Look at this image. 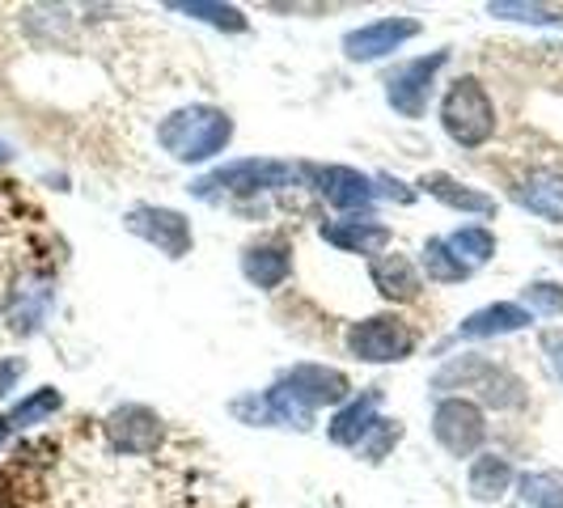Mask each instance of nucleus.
<instances>
[{
    "label": "nucleus",
    "instance_id": "f257e3e1",
    "mask_svg": "<svg viewBox=\"0 0 563 508\" xmlns=\"http://www.w3.org/2000/svg\"><path fill=\"white\" fill-rule=\"evenodd\" d=\"M229 141H233V119L221 107H208V102L183 107V111L166 114L157 123V144L183 166L212 162L217 153H225Z\"/></svg>",
    "mask_w": 563,
    "mask_h": 508
},
{
    "label": "nucleus",
    "instance_id": "f03ea898",
    "mask_svg": "<svg viewBox=\"0 0 563 508\" xmlns=\"http://www.w3.org/2000/svg\"><path fill=\"white\" fill-rule=\"evenodd\" d=\"M441 128L462 148H479L496 136V102L487 98V89L475 77L450 85V93L441 98Z\"/></svg>",
    "mask_w": 563,
    "mask_h": 508
},
{
    "label": "nucleus",
    "instance_id": "7ed1b4c3",
    "mask_svg": "<svg viewBox=\"0 0 563 508\" xmlns=\"http://www.w3.org/2000/svg\"><path fill=\"white\" fill-rule=\"evenodd\" d=\"M343 343L365 365H390V361H407L416 352V331L395 313H377L365 322H352Z\"/></svg>",
    "mask_w": 563,
    "mask_h": 508
},
{
    "label": "nucleus",
    "instance_id": "20e7f679",
    "mask_svg": "<svg viewBox=\"0 0 563 508\" xmlns=\"http://www.w3.org/2000/svg\"><path fill=\"white\" fill-rule=\"evenodd\" d=\"M301 169H292L288 162H272V157H242V162H229L217 174H208L203 183H196V196H212L225 191V196H263V191H280L292 187Z\"/></svg>",
    "mask_w": 563,
    "mask_h": 508
},
{
    "label": "nucleus",
    "instance_id": "39448f33",
    "mask_svg": "<svg viewBox=\"0 0 563 508\" xmlns=\"http://www.w3.org/2000/svg\"><path fill=\"white\" fill-rule=\"evenodd\" d=\"M432 437L453 457H471L487 441V420L471 398H441L432 411Z\"/></svg>",
    "mask_w": 563,
    "mask_h": 508
},
{
    "label": "nucleus",
    "instance_id": "423d86ee",
    "mask_svg": "<svg viewBox=\"0 0 563 508\" xmlns=\"http://www.w3.org/2000/svg\"><path fill=\"white\" fill-rule=\"evenodd\" d=\"M445 64H450V52H432V56L398 64L395 73L386 77V102H390L398 114H407V119H420V114L428 111L432 81H437V73H441Z\"/></svg>",
    "mask_w": 563,
    "mask_h": 508
},
{
    "label": "nucleus",
    "instance_id": "0eeeda50",
    "mask_svg": "<svg viewBox=\"0 0 563 508\" xmlns=\"http://www.w3.org/2000/svg\"><path fill=\"white\" fill-rule=\"evenodd\" d=\"M123 229L144 238L148 246H157V251L169 254V258H183V254L191 251V242H196L191 221H187L183 212H174V208H157V203H136V208L123 217Z\"/></svg>",
    "mask_w": 563,
    "mask_h": 508
},
{
    "label": "nucleus",
    "instance_id": "6e6552de",
    "mask_svg": "<svg viewBox=\"0 0 563 508\" xmlns=\"http://www.w3.org/2000/svg\"><path fill=\"white\" fill-rule=\"evenodd\" d=\"M276 386H280L297 407H306L310 416L318 407H335V402H347V398H352V382H347L339 368H327V365H292Z\"/></svg>",
    "mask_w": 563,
    "mask_h": 508
},
{
    "label": "nucleus",
    "instance_id": "1a4fd4ad",
    "mask_svg": "<svg viewBox=\"0 0 563 508\" xmlns=\"http://www.w3.org/2000/svg\"><path fill=\"white\" fill-rule=\"evenodd\" d=\"M416 34H420L416 18H377V22H365L361 30L343 34V56L352 64H373V59L398 52L402 43H411Z\"/></svg>",
    "mask_w": 563,
    "mask_h": 508
},
{
    "label": "nucleus",
    "instance_id": "9d476101",
    "mask_svg": "<svg viewBox=\"0 0 563 508\" xmlns=\"http://www.w3.org/2000/svg\"><path fill=\"white\" fill-rule=\"evenodd\" d=\"M301 174H310L318 196L327 199L331 208H339V212H365L377 199L373 178L352 166H301Z\"/></svg>",
    "mask_w": 563,
    "mask_h": 508
},
{
    "label": "nucleus",
    "instance_id": "9b49d317",
    "mask_svg": "<svg viewBox=\"0 0 563 508\" xmlns=\"http://www.w3.org/2000/svg\"><path fill=\"white\" fill-rule=\"evenodd\" d=\"M166 428H162V416L148 411L141 402H128V407H114L107 416V441H111L119 453H153L162 445Z\"/></svg>",
    "mask_w": 563,
    "mask_h": 508
},
{
    "label": "nucleus",
    "instance_id": "f8f14e48",
    "mask_svg": "<svg viewBox=\"0 0 563 508\" xmlns=\"http://www.w3.org/2000/svg\"><path fill=\"white\" fill-rule=\"evenodd\" d=\"M368 276H373V288L386 301H416L423 292L420 267L407 254H377L373 267H368Z\"/></svg>",
    "mask_w": 563,
    "mask_h": 508
},
{
    "label": "nucleus",
    "instance_id": "ddd939ff",
    "mask_svg": "<svg viewBox=\"0 0 563 508\" xmlns=\"http://www.w3.org/2000/svg\"><path fill=\"white\" fill-rule=\"evenodd\" d=\"M322 238L347 254H382L390 246V225H382L373 217H347V221L322 225Z\"/></svg>",
    "mask_w": 563,
    "mask_h": 508
},
{
    "label": "nucleus",
    "instance_id": "4468645a",
    "mask_svg": "<svg viewBox=\"0 0 563 508\" xmlns=\"http://www.w3.org/2000/svg\"><path fill=\"white\" fill-rule=\"evenodd\" d=\"M534 313L517 301H500V306H483V310L466 313L457 322V335L462 339H492V335H512V331H526Z\"/></svg>",
    "mask_w": 563,
    "mask_h": 508
},
{
    "label": "nucleus",
    "instance_id": "2eb2a0df",
    "mask_svg": "<svg viewBox=\"0 0 563 508\" xmlns=\"http://www.w3.org/2000/svg\"><path fill=\"white\" fill-rule=\"evenodd\" d=\"M377 407H382V390H365L361 398H347L335 411L327 437H331L335 445H343V450H356L361 437H365L368 428H373V420H377Z\"/></svg>",
    "mask_w": 563,
    "mask_h": 508
},
{
    "label": "nucleus",
    "instance_id": "dca6fc26",
    "mask_svg": "<svg viewBox=\"0 0 563 508\" xmlns=\"http://www.w3.org/2000/svg\"><path fill=\"white\" fill-rule=\"evenodd\" d=\"M242 276H246L254 288H280V284L292 276V251H288L284 242L246 246V254H242Z\"/></svg>",
    "mask_w": 563,
    "mask_h": 508
},
{
    "label": "nucleus",
    "instance_id": "f3484780",
    "mask_svg": "<svg viewBox=\"0 0 563 508\" xmlns=\"http://www.w3.org/2000/svg\"><path fill=\"white\" fill-rule=\"evenodd\" d=\"M52 297H56V288L47 280H22L13 288V301H9V327L18 335H34L52 310Z\"/></svg>",
    "mask_w": 563,
    "mask_h": 508
},
{
    "label": "nucleus",
    "instance_id": "a211bd4d",
    "mask_svg": "<svg viewBox=\"0 0 563 508\" xmlns=\"http://www.w3.org/2000/svg\"><path fill=\"white\" fill-rule=\"evenodd\" d=\"M420 191H428L432 199H441L445 208H457V212H475V217H492L496 212V199L457 183L450 174H423L420 178Z\"/></svg>",
    "mask_w": 563,
    "mask_h": 508
},
{
    "label": "nucleus",
    "instance_id": "6ab92c4d",
    "mask_svg": "<svg viewBox=\"0 0 563 508\" xmlns=\"http://www.w3.org/2000/svg\"><path fill=\"white\" fill-rule=\"evenodd\" d=\"M59 407H64V395H59L56 386H38V390H30L22 402H13V407L0 416V441H4L9 432H22V428H34V423L52 420Z\"/></svg>",
    "mask_w": 563,
    "mask_h": 508
},
{
    "label": "nucleus",
    "instance_id": "aec40b11",
    "mask_svg": "<svg viewBox=\"0 0 563 508\" xmlns=\"http://www.w3.org/2000/svg\"><path fill=\"white\" fill-rule=\"evenodd\" d=\"M517 199H521V203H526V208H530L534 217L563 225V174L538 169V174H530V178L521 183Z\"/></svg>",
    "mask_w": 563,
    "mask_h": 508
},
{
    "label": "nucleus",
    "instance_id": "412c9836",
    "mask_svg": "<svg viewBox=\"0 0 563 508\" xmlns=\"http://www.w3.org/2000/svg\"><path fill=\"white\" fill-rule=\"evenodd\" d=\"M508 483H512V466H508L505 457H496V453H483L471 462V475H466V487H471V496L479 500V505H492V500H500L508 492Z\"/></svg>",
    "mask_w": 563,
    "mask_h": 508
},
{
    "label": "nucleus",
    "instance_id": "4be33fe9",
    "mask_svg": "<svg viewBox=\"0 0 563 508\" xmlns=\"http://www.w3.org/2000/svg\"><path fill=\"white\" fill-rule=\"evenodd\" d=\"M420 263H423V272H428V280H437V284H462L471 272H475L471 263H462V258L450 251L445 238H428Z\"/></svg>",
    "mask_w": 563,
    "mask_h": 508
},
{
    "label": "nucleus",
    "instance_id": "5701e85b",
    "mask_svg": "<svg viewBox=\"0 0 563 508\" xmlns=\"http://www.w3.org/2000/svg\"><path fill=\"white\" fill-rule=\"evenodd\" d=\"M174 13H187V18H199V22H208V26L217 30H229V34H242V30L251 26L246 22V13L238 9V4H212V0H183V4H169Z\"/></svg>",
    "mask_w": 563,
    "mask_h": 508
},
{
    "label": "nucleus",
    "instance_id": "b1692460",
    "mask_svg": "<svg viewBox=\"0 0 563 508\" xmlns=\"http://www.w3.org/2000/svg\"><path fill=\"white\" fill-rule=\"evenodd\" d=\"M450 242V251L462 258V263H471V267H479V263H487L492 254H496V233L483 225H466L457 229L453 238H445Z\"/></svg>",
    "mask_w": 563,
    "mask_h": 508
},
{
    "label": "nucleus",
    "instance_id": "393cba45",
    "mask_svg": "<svg viewBox=\"0 0 563 508\" xmlns=\"http://www.w3.org/2000/svg\"><path fill=\"white\" fill-rule=\"evenodd\" d=\"M398 441H402V423H398V420H373V428L361 437L356 453H361L365 462H382L386 453L395 450Z\"/></svg>",
    "mask_w": 563,
    "mask_h": 508
},
{
    "label": "nucleus",
    "instance_id": "a878e982",
    "mask_svg": "<svg viewBox=\"0 0 563 508\" xmlns=\"http://www.w3.org/2000/svg\"><path fill=\"white\" fill-rule=\"evenodd\" d=\"M521 500H526V508H563V479H555V475H526L521 479Z\"/></svg>",
    "mask_w": 563,
    "mask_h": 508
},
{
    "label": "nucleus",
    "instance_id": "bb28decb",
    "mask_svg": "<svg viewBox=\"0 0 563 508\" xmlns=\"http://www.w3.org/2000/svg\"><path fill=\"white\" fill-rule=\"evenodd\" d=\"M521 301H526V310L530 313H563V284L555 280H534L526 284V292H521Z\"/></svg>",
    "mask_w": 563,
    "mask_h": 508
},
{
    "label": "nucleus",
    "instance_id": "cd10ccee",
    "mask_svg": "<svg viewBox=\"0 0 563 508\" xmlns=\"http://www.w3.org/2000/svg\"><path fill=\"white\" fill-rule=\"evenodd\" d=\"M492 18H512V22H538V26H551L560 22L555 9H542V4H512V0H500V4H487Z\"/></svg>",
    "mask_w": 563,
    "mask_h": 508
},
{
    "label": "nucleus",
    "instance_id": "c85d7f7f",
    "mask_svg": "<svg viewBox=\"0 0 563 508\" xmlns=\"http://www.w3.org/2000/svg\"><path fill=\"white\" fill-rule=\"evenodd\" d=\"M22 373H26V361H22V356H0V398L22 382Z\"/></svg>",
    "mask_w": 563,
    "mask_h": 508
},
{
    "label": "nucleus",
    "instance_id": "c756f323",
    "mask_svg": "<svg viewBox=\"0 0 563 508\" xmlns=\"http://www.w3.org/2000/svg\"><path fill=\"white\" fill-rule=\"evenodd\" d=\"M377 183H382V187H386V196H390V199H398V203H411V199H416V191H402V183H395V178H390V174H382V178H377Z\"/></svg>",
    "mask_w": 563,
    "mask_h": 508
},
{
    "label": "nucleus",
    "instance_id": "7c9ffc66",
    "mask_svg": "<svg viewBox=\"0 0 563 508\" xmlns=\"http://www.w3.org/2000/svg\"><path fill=\"white\" fill-rule=\"evenodd\" d=\"M547 347H551V352H555V373H560V377H563V343H560V339H551V343H547Z\"/></svg>",
    "mask_w": 563,
    "mask_h": 508
},
{
    "label": "nucleus",
    "instance_id": "2f4dec72",
    "mask_svg": "<svg viewBox=\"0 0 563 508\" xmlns=\"http://www.w3.org/2000/svg\"><path fill=\"white\" fill-rule=\"evenodd\" d=\"M9 157H13V148H9V144L0 141V162H9Z\"/></svg>",
    "mask_w": 563,
    "mask_h": 508
}]
</instances>
